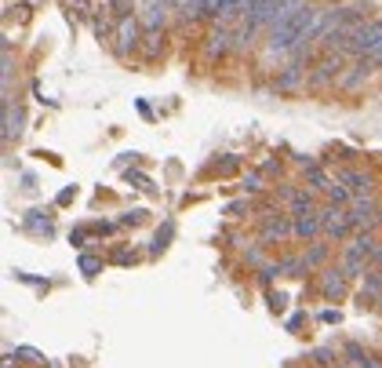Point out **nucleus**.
Listing matches in <instances>:
<instances>
[{
	"mask_svg": "<svg viewBox=\"0 0 382 368\" xmlns=\"http://www.w3.org/2000/svg\"><path fill=\"white\" fill-rule=\"evenodd\" d=\"M379 245H382L379 230H357L346 245H342L339 266H342L350 277H364L368 266H372V259H375V252H379Z\"/></svg>",
	"mask_w": 382,
	"mask_h": 368,
	"instance_id": "nucleus-1",
	"label": "nucleus"
},
{
	"mask_svg": "<svg viewBox=\"0 0 382 368\" xmlns=\"http://www.w3.org/2000/svg\"><path fill=\"white\" fill-rule=\"evenodd\" d=\"M350 59L339 55V52H321V59L310 66V81H306V88L310 92H328V88H339V77L346 73Z\"/></svg>",
	"mask_w": 382,
	"mask_h": 368,
	"instance_id": "nucleus-2",
	"label": "nucleus"
},
{
	"mask_svg": "<svg viewBox=\"0 0 382 368\" xmlns=\"http://www.w3.org/2000/svg\"><path fill=\"white\" fill-rule=\"evenodd\" d=\"M379 52H382V15H372L368 22H361V26L350 33L346 55L350 59H372Z\"/></svg>",
	"mask_w": 382,
	"mask_h": 368,
	"instance_id": "nucleus-3",
	"label": "nucleus"
},
{
	"mask_svg": "<svg viewBox=\"0 0 382 368\" xmlns=\"http://www.w3.org/2000/svg\"><path fill=\"white\" fill-rule=\"evenodd\" d=\"M113 37H117V55L120 59H131V55H138V48H142L146 26L138 22V15H124V19H117Z\"/></svg>",
	"mask_w": 382,
	"mask_h": 368,
	"instance_id": "nucleus-4",
	"label": "nucleus"
},
{
	"mask_svg": "<svg viewBox=\"0 0 382 368\" xmlns=\"http://www.w3.org/2000/svg\"><path fill=\"white\" fill-rule=\"evenodd\" d=\"M295 237V223H291V215L277 212V215H266V219H259V234H255V241L259 245H284V241Z\"/></svg>",
	"mask_w": 382,
	"mask_h": 368,
	"instance_id": "nucleus-5",
	"label": "nucleus"
},
{
	"mask_svg": "<svg viewBox=\"0 0 382 368\" xmlns=\"http://www.w3.org/2000/svg\"><path fill=\"white\" fill-rule=\"evenodd\" d=\"M321 230L324 241H350L353 237V226H350V208H339V205H321Z\"/></svg>",
	"mask_w": 382,
	"mask_h": 368,
	"instance_id": "nucleus-6",
	"label": "nucleus"
},
{
	"mask_svg": "<svg viewBox=\"0 0 382 368\" xmlns=\"http://www.w3.org/2000/svg\"><path fill=\"white\" fill-rule=\"evenodd\" d=\"M379 205H382V201H379L375 194L353 197V205H350V226H353V234H357V230H379V223H375Z\"/></svg>",
	"mask_w": 382,
	"mask_h": 368,
	"instance_id": "nucleus-7",
	"label": "nucleus"
},
{
	"mask_svg": "<svg viewBox=\"0 0 382 368\" xmlns=\"http://www.w3.org/2000/svg\"><path fill=\"white\" fill-rule=\"evenodd\" d=\"M375 77V62L372 59H350V66H346V73L339 77V92H346V95H353V92H361V88Z\"/></svg>",
	"mask_w": 382,
	"mask_h": 368,
	"instance_id": "nucleus-8",
	"label": "nucleus"
},
{
	"mask_svg": "<svg viewBox=\"0 0 382 368\" xmlns=\"http://www.w3.org/2000/svg\"><path fill=\"white\" fill-rule=\"evenodd\" d=\"M229 52H233V26L211 22L208 37H204V55H208V62H215V59H226Z\"/></svg>",
	"mask_w": 382,
	"mask_h": 368,
	"instance_id": "nucleus-9",
	"label": "nucleus"
},
{
	"mask_svg": "<svg viewBox=\"0 0 382 368\" xmlns=\"http://www.w3.org/2000/svg\"><path fill=\"white\" fill-rule=\"evenodd\" d=\"M306 81H310V66H306V62H288V66L273 77V92H280V95L302 92Z\"/></svg>",
	"mask_w": 382,
	"mask_h": 368,
	"instance_id": "nucleus-10",
	"label": "nucleus"
},
{
	"mask_svg": "<svg viewBox=\"0 0 382 368\" xmlns=\"http://www.w3.org/2000/svg\"><path fill=\"white\" fill-rule=\"evenodd\" d=\"M335 179L346 186L353 197L375 194V175H372V172H364V168H339V172H335Z\"/></svg>",
	"mask_w": 382,
	"mask_h": 368,
	"instance_id": "nucleus-11",
	"label": "nucleus"
},
{
	"mask_svg": "<svg viewBox=\"0 0 382 368\" xmlns=\"http://www.w3.org/2000/svg\"><path fill=\"white\" fill-rule=\"evenodd\" d=\"M350 281H353V277L342 270V266H328V270H321V292H324V299H342L350 292Z\"/></svg>",
	"mask_w": 382,
	"mask_h": 368,
	"instance_id": "nucleus-12",
	"label": "nucleus"
},
{
	"mask_svg": "<svg viewBox=\"0 0 382 368\" xmlns=\"http://www.w3.org/2000/svg\"><path fill=\"white\" fill-rule=\"evenodd\" d=\"M288 205V215H306V212H321V201H317L313 190H306V186H295L291 190V197L284 201Z\"/></svg>",
	"mask_w": 382,
	"mask_h": 368,
	"instance_id": "nucleus-13",
	"label": "nucleus"
},
{
	"mask_svg": "<svg viewBox=\"0 0 382 368\" xmlns=\"http://www.w3.org/2000/svg\"><path fill=\"white\" fill-rule=\"evenodd\" d=\"M291 223H295V241H313V237H324V230H321V215H317V212L291 215Z\"/></svg>",
	"mask_w": 382,
	"mask_h": 368,
	"instance_id": "nucleus-14",
	"label": "nucleus"
},
{
	"mask_svg": "<svg viewBox=\"0 0 382 368\" xmlns=\"http://www.w3.org/2000/svg\"><path fill=\"white\" fill-rule=\"evenodd\" d=\"M379 296H382V270L368 266V274L361 277V292H357V299H361V307H364V303H379Z\"/></svg>",
	"mask_w": 382,
	"mask_h": 368,
	"instance_id": "nucleus-15",
	"label": "nucleus"
},
{
	"mask_svg": "<svg viewBox=\"0 0 382 368\" xmlns=\"http://www.w3.org/2000/svg\"><path fill=\"white\" fill-rule=\"evenodd\" d=\"M339 179H335V172H328L324 164H317V168H310L306 172V186L313 190V194H328L331 186H335Z\"/></svg>",
	"mask_w": 382,
	"mask_h": 368,
	"instance_id": "nucleus-16",
	"label": "nucleus"
},
{
	"mask_svg": "<svg viewBox=\"0 0 382 368\" xmlns=\"http://www.w3.org/2000/svg\"><path fill=\"white\" fill-rule=\"evenodd\" d=\"M328 256H331V245H324V241H313V245H310V248L302 252L306 274H313L317 266H324V263H328Z\"/></svg>",
	"mask_w": 382,
	"mask_h": 368,
	"instance_id": "nucleus-17",
	"label": "nucleus"
},
{
	"mask_svg": "<svg viewBox=\"0 0 382 368\" xmlns=\"http://www.w3.org/2000/svg\"><path fill=\"white\" fill-rule=\"evenodd\" d=\"M22 132V106H11V99L4 103V143H11V139H19Z\"/></svg>",
	"mask_w": 382,
	"mask_h": 368,
	"instance_id": "nucleus-18",
	"label": "nucleus"
},
{
	"mask_svg": "<svg viewBox=\"0 0 382 368\" xmlns=\"http://www.w3.org/2000/svg\"><path fill=\"white\" fill-rule=\"evenodd\" d=\"M160 48H164V30H146V37H142V48H138V55L153 62V59L160 55Z\"/></svg>",
	"mask_w": 382,
	"mask_h": 368,
	"instance_id": "nucleus-19",
	"label": "nucleus"
},
{
	"mask_svg": "<svg viewBox=\"0 0 382 368\" xmlns=\"http://www.w3.org/2000/svg\"><path fill=\"white\" fill-rule=\"evenodd\" d=\"M255 212H259V201H251V197L229 201V205L222 208V215H233V219H240V215H255Z\"/></svg>",
	"mask_w": 382,
	"mask_h": 368,
	"instance_id": "nucleus-20",
	"label": "nucleus"
},
{
	"mask_svg": "<svg viewBox=\"0 0 382 368\" xmlns=\"http://www.w3.org/2000/svg\"><path fill=\"white\" fill-rule=\"evenodd\" d=\"M324 197H328V205H339V208H350V205H353V194H350V190L342 186V183H335Z\"/></svg>",
	"mask_w": 382,
	"mask_h": 368,
	"instance_id": "nucleus-21",
	"label": "nucleus"
},
{
	"mask_svg": "<svg viewBox=\"0 0 382 368\" xmlns=\"http://www.w3.org/2000/svg\"><path fill=\"white\" fill-rule=\"evenodd\" d=\"M240 190H244V197H259L262 194V172H248L244 179H240Z\"/></svg>",
	"mask_w": 382,
	"mask_h": 368,
	"instance_id": "nucleus-22",
	"label": "nucleus"
},
{
	"mask_svg": "<svg viewBox=\"0 0 382 368\" xmlns=\"http://www.w3.org/2000/svg\"><path fill=\"white\" fill-rule=\"evenodd\" d=\"M342 358H346V365H357V368H361V361H368V354H364L361 343H346V347H342Z\"/></svg>",
	"mask_w": 382,
	"mask_h": 368,
	"instance_id": "nucleus-23",
	"label": "nucleus"
},
{
	"mask_svg": "<svg viewBox=\"0 0 382 368\" xmlns=\"http://www.w3.org/2000/svg\"><path fill=\"white\" fill-rule=\"evenodd\" d=\"M222 8H226V0H204V19H208V22H219Z\"/></svg>",
	"mask_w": 382,
	"mask_h": 368,
	"instance_id": "nucleus-24",
	"label": "nucleus"
},
{
	"mask_svg": "<svg viewBox=\"0 0 382 368\" xmlns=\"http://www.w3.org/2000/svg\"><path fill=\"white\" fill-rule=\"evenodd\" d=\"M291 164H295V168H302V172H310V168H317V164H324V161L313 157V154H295V157H291Z\"/></svg>",
	"mask_w": 382,
	"mask_h": 368,
	"instance_id": "nucleus-25",
	"label": "nucleus"
},
{
	"mask_svg": "<svg viewBox=\"0 0 382 368\" xmlns=\"http://www.w3.org/2000/svg\"><path fill=\"white\" fill-rule=\"evenodd\" d=\"M171 230H175V223L168 219V223H164V230H157V241H153V252H164V248H168V237H171Z\"/></svg>",
	"mask_w": 382,
	"mask_h": 368,
	"instance_id": "nucleus-26",
	"label": "nucleus"
},
{
	"mask_svg": "<svg viewBox=\"0 0 382 368\" xmlns=\"http://www.w3.org/2000/svg\"><path fill=\"white\" fill-rule=\"evenodd\" d=\"M102 270V259H95V256H81V274L84 277H95Z\"/></svg>",
	"mask_w": 382,
	"mask_h": 368,
	"instance_id": "nucleus-27",
	"label": "nucleus"
},
{
	"mask_svg": "<svg viewBox=\"0 0 382 368\" xmlns=\"http://www.w3.org/2000/svg\"><path fill=\"white\" fill-rule=\"evenodd\" d=\"M142 219H146V208H131V212H124L117 223H120V226H138Z\"/></svg>",
	"mask_w": 382,
	"mask_h": 368,
	"instance_id": "nucleus-28",
	"label": "nucleus"
},
{
	"mask_svg": "<svg viewBox=\"0 0 382 368\" xmlns=\"http://www.w3.org/2000/svg\"><path fill=\"white\" fill-rule=\"evenodd\" d=\"M331 358H335V350H331V347H321V350H313V361L321 365V368H328V365H331Z\"/></svg>",
	"mask_w": 382,
	"mask_h": 368,
	"instance_id": "nucleus-29",
	"label": "nucleus"
},
{
	"mask_svg": "<svg viewBox=\"0 0 382 368\" xmlns=\"http://www.w3.org/2000/svg\"><path fill=\"white\" fill-rule=\"evenodd\" d=\"M124 179H127V183H138V186H142V190H157V186H149V179H146V175H142V172H127V175H124Z\"/></svg>",
	"mask_w": 382,
	"mask_h": 368,
	"instance_id": "nucleus-30",
	"label": "nucleus"
},
{
	"mask_svg": "<svg viewBox=\"0 0 382 368\" xmlns=\"http://www.w3.org/2000/svg\"><path fill=\"white\" fill-rule=\"evenodd\" d=\"M15 358H30V361H44V354H41V350H33V347H19V350H15Z\"/></svg>",
	"mask_w": 382,
	"mask_h": 368,
	"instance_id": "nucleus-31",
	"label": "nucleus"
},
{
	"mask_svg": "<svg viewBox=\"0 0 382 368\" xmlns=\"http://www.w3.org/2000/svg\"><path fill=\"white\" fill-rule=\"evenodd\" d=\"M321 321H324V325H339L342 314H339V310H321Z\"/></svg>",
	"mask_w": 382,
	"mask_h": 368,
	"instance_id": "nucleus-32",
	"label": "nucleus"
},
{
	"mask_svg": "<svg viewBox=\"0 0 382 368\" xmlns=\"http://www.w3.org/2000/svg\"><path fill=\"white\" fill-rule=\"evenodd\" d=\"M302 321H306V314H295V317H288V332H299V328H302Z\"/></svg>",
	"mask_w": 382,
	"mask_h": 368,
	"instance_id": "nucleus-33",
	"label": "nucleus"
},
{
	"mask_svg": "<svg viewBox=\"0 0 382 368\" xmlns=\"http://www.w3.org/2000/svg\"><path fill=\"white\" fill-rule=\"evenodd\" d=\"M73 197H76V190H62V194H59V205H70Z\"/></svg>",
	"mask_w": 382,
	"mask_h": 368,
	"instance_id": "nucleus-34",
	"label": "nucleus"
},
{
	"mask_svg": "<svg viewBox=\"0 0 382 368\" xmlns=\"http://www.w3.org/2000/svg\"><path fill=\"white\" fill-rule=\"evenodd\" d=\"M84 237H87V230H76V234H73L70 241H73V245H76V248H81V245H84Z\"/></svg>",
	"mask_w": 382,
	"mask_h": 368,
	"instance_id": "nucleus-35",
	"label": "nucleus"
},
{
	"mask_svg": "<svg viewBox=\"0 0 382 368\" xmlns=\"http://www.w3.org/2000/svg\"><path fill=\"white\" fill-rule=\"evenodd\" d=\"M372 266H375V270H382V245H379V252H375V259H372Z\"/></svg>",
	"mask_w": 382,
	"mask_h": 368,
	"instance_id": "nucleus-36",
	"label": "nucleus"
},
{
	"mask_svg": "<svg viewBox=\"0 0 382 368\" xmlns=\"http://www.w3.org/2000/svg\"><path fill=\"white\" fill-rule=\"evenodd\" d=\"M361 368H382V365H379L375 358H368V361H361Z\"/></svg>",
	"mask_w": 382,
	"mask_h": 368,
	"instance_id": "nucleus-37",
	"label": "nucleus"
},
{
	"mask_svg": "<svg viewBox=\"0 0 382 368\" xmlns=\"http://www.w3.org/2000/svg\"><path fill=\"white\" fill-rule=\"evenodd\" d=\"M372 62H375V70H382V52H379V55H372Z\"/></svg>",
	"mask_w": 382,
	"mask_h": 368,
	"instance_id": "nucleus-38",
	"label": "nucleus"
},
{
	"mask_svg": "<svg viewBox=\"0 0 382 368\" xmlns=\"http://www.w3.org/2000/svg\"><path fill=\"white\" fill-rule=\"evenodd\" d=\"M375 223H379V230H382V205H379V215H375Z\"/></svg>",
	"mask_w": 382,
	"mask_h": 368,
	"instance_id": "nucleus-39",
	"label": "nucleus"
},
{
	"mask_svg": "<svg viewBox=\"0 0 382 368\" xmlns=\"http://www.w3.org/2000/svg\"><path fill=\"white\" fill-rule=\"evenodd\" d=\"M379 310H382V296H379Z\"/></svg>",
	"mask_w": 382,
	"mask_h": 368,
	"instance_id": "nucleus-40",
	"label": "nucleus"
},
{
	"mask_svg": "<svg viewBox=\"0 0 382 368\" xmlns=\"http://www.w3.org/2000/svg\"><path fill=\"white\" fill-rule=\"evenodd\" d=\"M335 368H342V365H335Z\"/></svg>",
	"mask_w": 382,
	"mask_h": 368,
	"instance_id": "nucleus-41",
	"label": "nucleus"
}]
</instances>
